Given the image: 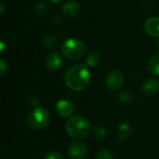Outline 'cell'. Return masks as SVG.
Here are the masks:
<instances>
[{
	"label": "cell",
	"instance_id": "6da1fadb",
	"mask_svg": "<svg viewBox=\"0 0 159 159\" xmlns=\"http://www.w3.org/2000/svg\"><path fill=\"white\" fill-rule=\"evenodd\" d=\"M64 83L72 90H84L90 83V73L82 63L72 65L64 74Z\"/></svg>",
	"mask_w": 159,
	"mask_h": 159
},
{
	"label": "cell",
	"instance_id": "7a4b0ae2",
	"mask_svg": "<svg viewBox=\"0 0 159 159\" xmlns=\"http://www.w3.org/2000/svg\"><path fill=\"white\" fill-rule=\"evenodd\" d=\"M65 129L71 138L83 140L86 139L90 132V124L86 117L82 116H74L67 120Z\"/></svg>",
	"mask_w": 159,
	"mask_h": 159
},
{
	"label": "cell",
	"instance_id": "3957f363",
	"mask_svg": "<svg viewBox=\"0 0 159 159\" xmlns=\"http://www.w3.org/2000/svg\"><path fill=\"white\" fill-rule=\"evenodd\" d=\"M50 116L48 111L44 107H35L27 116L26 125L33 130H41L49 124Z\"/></svg>",
	"mask_w": 159,
	"mask_h": 159
},
{
	"label": "cell",
	"instance_id": "277c9868",
	"mask_svg": "<svg viewBox=\"0 0 159 159\" xmlns=\"http://www.w3.org/2000/svg\"><path fill=\"white\" fill-rule=\"evenodd\" d=\"M86 52V46L83 41L77 38H69L61 46V53L69 60H78Z\"/></svg>",
	"mask_w": 159,
	"mask_h": 159
},
{
	"label": "cell",
	"instance_id": "5b68a950",
	"mask_svg": "<svg viewBox=\"0 0 159 159\" xmlns=\"http://www.w3.org/2000/svg\"><path fill=\"white\" fill-rule=\"evenodd\" d=\"M125 81L124 75L119 70H114L110 72L106 76V87L113 91H116L122 88Z\"/></svg>",
	"mask_w": 159,
	"mask_h": 159
},
{
	"label": "cell",
	"instance_id": "8992f818",
	"mask_svg": "<svg viewBox=\"0 0 159 159\" xmlns=\"http://www.w3.org/2000/svg\"><path fill=\"white\" fill-rule=\"evenodd\" d=\"M89 149L85 143H75L69 146L68 153L70 157L73 159H83L88 155Z\"/></svg>",
	"mask_w": 159,
	"mask_h": 159
},
{
	"label": "cell",
	"instance_id": "52a82bcc",
	"mask_svg": "<svg viewBox=\"0 0 159 159\" xmlns=\"http://www.w3.org/2000/svg\"><path fill=\"white\" fill-rule=\"evenodd\" d=\"M75 106L73 102L67 99H61L56 103V111L58 115L61 117H69L73 115Z\"/></svg>",
	"mask_w": 159,
	"mask_h": 159
},
{
	"label": "cell",
	"instance_id": "ba28073f",
	"mask_svg": "<svg viewBox=\"0 0 159 159\" xmlns=\"http://www.w3.org/2000/svg\"><path fill=\"white\" fill-rule=\"evenodd\" d=\"M45 65L49 71H57L62 65V59L58 52H50L45 58Z\"/></svg>",
	"mask_w": 159,
	"mask_h": 159
},
{
	"label": "cell",
	"instance_id": "9c48e42d",
	"mask_svg": "<svg viewBox=\"0 0 159 159\" xmlns=\"http://www.w3.org/2000/svg\"><path fill=\"white\" fill-rule=\"evenodd\" d=\"M144 30L149 35L159 37V17H151L147 19L144 23Z\"/></svg>",
	"mask_w": 159,
	"mask_h": 159
},
{
	"label": "cell",
	"instance_id": "30bf717a",
	"mask_svg": "<svg viewBox=\"0 0 159 159\" xmlns=\"http://www.w3.org/2000/svg\"><path fill=\"white\" fill-rule=\"evenodd\" d=\"M142 90L147 96L155 95L156 93H157V91L159 90V82L157 79H154V78L146 79L143 83Z\"/></svg>",
	"mask_w": 159,
	"mask_h": 159
},
{
	"label": "cell",
	"instance_id": "8fae6325",
	"mask_svg": "<svg viewBox=\"0 0 159 159\" xmlns=\"http://www.w3.org/2000/svg\"><path fill=\"white\" fill-rule=\"evenodd\" d=\"M80 12V5L75 1H69L62 7V13L68 17H75Z\"/></svg>",
	"mask_w": 159,
	"mask_h": 159
},
{
	"label": "cell",
	"instance_id": "7c38bea8",
	"mask_svg": "<svg viewBox=\"0 0 159 159\" xmlns=\"http://www.w3.org/2000/svg\"><path fill=\"white\" fill-rule=\"evenodd\" d=\"M131 132H132V129H131V127L129 126V124H128V123H122V124L119 125V127L117 129V136H118V139L121 142H125V141H127L130 137Z\"/></svg>",
	"mask_w": 159,
	"mask_h": 159
},
{
	"label": "cell",
	"instance_id": "4fadbf2b",
	"mask_svg": "<svg viewBox=\"0 0 159 159\" xmlns=\"http://www.w3.org/2000/svg\"><path fill=\"white\" fill-rule=\"evenodd\" d=\"M148 70L152 75H159V55H155L149 60Z\"/></svg>",
	"mask_w": 159,
	"mask_h": 159
},
{
	"label": "cell",
	"instance_id": "5bb4252c",
	"mask_svg": "<svg viewBox=\"0 0 159 159\" xmlns=\"http://www.w3.org/2000/svg\"><path fill=\"white\" fill-rule=\"evenodd\" d=\"M100 61V55L97 52H89L86 58V64L89 67L96 66Z\"/></svg>",
	"mask_w": 159,
	"mask_h": 159
},
{
	"label": "cell",
	"instance_id": "9a60e30c",
	"mask_svg": "<svg viewBox=\"0 0 159 159\" xmlns=\"http://www.w3.org/2000/svg\"><path fill=\"white\" fill-rule=\"evenodd\" d=\"M93 137L97 141H104L107 137V130L103 127H96L93 129Z\"/></svg>",
	"mask_w": 159,
	"mask_h": 159
},
{
	"label": "cell",
	"instance_id": "2e32d148",
	"mask_svg": "<svg viewBox=\"0 0 159 159\" xmlns=\"http://www.w3.org/2000/svg\"><path fill=\"white\" fill-rule=\"evenodd\" d=\"M42 45L44 48H55L57 45V40L53 37V36H46L43 41H42Z\"/></svg>",
	"mask_w": 159,
	"mask_h": 159
},
{
	"label": "cell",
	"instance_id": "e0dca14e",
	"mask_svg": "<svg viewBox=\"0 0 159 159\" xmlns=\"http://www.w3.org/2000/svg\"><path fill=\"white\" fill-rule=\"evenodd\" d=\"M95 159H113V154L108 149H102L97 153Z\"/></svg>",
	"mask_w": 159,
	"mask_h": 159
},
{
	"label": "cell",
	"instance_id": "ac0fdd59",
	"mask_svg": "<svg viewBox=\"0 0 159 159\" xmlns=\"http://www.w3.org/2000/svg\"><path fill=\"white\" fill-rule=\"evenodd\" d=\"M132 99L133 96L129 91H123L118 95V100L123 103H129L132 101Z\"/></svg>",
	"mask_w": 159,
	"mask_h": 159
},
{
	"label": "cell",
	"instance_id": "d6986e66",
	"mask_svg": "<svg viewBox=\"0 0 159 159\" xmlns=\"http://www.w3.org/2000/svg\"><path fill=\"white\" fill-rule=\"evenodd\" d=\"M34 11L36 13V15H39V16H42V15H45L48 11V6L47 4L45 3H38L35 5V7H34Z\"/></svg>",
	"mask_w": 159,
	"mask_h": 159
},
{
	"label": "cell",
	"instance_id": "ffe728a7",
	"mask_svg": "<svg viewBox=\"0 0 159 159\" xmlns=\"http://www.w3.org/2000/svg\"><path fill=\"white\" fill-rule=\"evenodd\" d=\"M45 159H62V156L58 151H52L47 154Z\"/></svg>",
	"mask_w": 159,
	"mask_h": 159
},
{
	"label": "cell",
	"instance_id": "44dd1931",
	"mask_svg": "<svg viewBox=\"0 0 159 159\" xmlns=\"http://www.w3.org/2000/svg\"><path fill=\"white\" fill-rule=\"evenodd\" d=\"M7 70V64L4 59H1L0 60V75L3 76Z\"/></svg>",
	"mask_w": 159,
	"mask_h": 159
},
{
	"label": "cell",
	"instance_id": "7402d4cb",
	"mask_svg": "<svg viewBox=\"0 0 159 159\" xmlns=\"http://www.w3.org/2000/svg\"><path fill=\"white\" fill-rule=\"evenodd\" d=\"M0 9H1L0 14H1V15H3V14H4V11H5V6H4V4H3V3H1V4H0Z\"/></svg>",
	"mask_w": 159,
	"mask_h": 159
},
{
	"label": "cell",
	"instance_id": "603a6c76",
	"mask_svg": "<svg viewBox=\"0 0 159 159\" xmlns=\"http://www.w3.org/2000/svg\"><path fill=\"white\" fill-rule=\"evenodd\" d=\"M51 2H53V3H60V2H61V1H63V0H50Z\"/></svg>",
	"mask_w": 159,
	"mask_h": 159
},
{
	"label": "cell",
	"instance_id": "cb8c5ba5",
	"mask_svg": "<svg viewBox=\"0 0 159 159\" xmlns=\"http://www.w3.org/2000/svg\"><path fill=\"white\" fill-rule=\"evenodd\" d=\"M3 49H4V42L2 41L1 42V51H3Z\"/></svg>",
	"mask_w": 159,
	"mask_h": 159
}]
</instances>
